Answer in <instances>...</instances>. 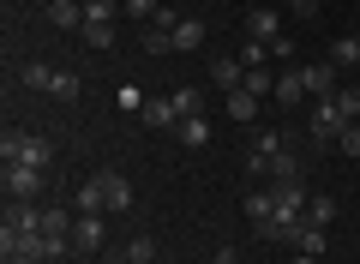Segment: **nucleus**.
Returning a JSON list of instances; mask_svg holds the SVG:
<instances>
[{"label": "nucleus", "mask_w": 360, "mask_h": 264, "mask_svg": "<svg viewBox=\"0 0 360 264\" xmlns=\"http://www.w3.org/2000/svg\"><path fill=\"white\" fill-rule=\"evenodd\" d=\"M0 163H30V168H49L54 163V144L42 132H6L0 139Z\"/></svg>", "instance_id": "obj_1"}, {"label": "nucleus", "mask_w": 360, "mask_h": 264, "mask_svg": "<svg viewBox=\"0 0 360 264\" xmlns=\"http://www.w3.org/2000/svg\"><path fill=\"white\" fill-rule=\"evenodd\" d=\"M0 258L6 264H42V234H18V228H0Z\"/></svg>", "instance_id": "obj_2"}, {"label": "nucleus", "mask_w": 360, "mask_h": 264, "mask_svg": "<svg viewBox=\"0 0 360 264\" xmlns=\"http://www.w3.org/2000/svg\"><path fill=\"white\" fill-rule=\"evenodd\" d=\"M42 187H49V168L6 163V199H42Z\"/></svg>", "instance_id": "obj_3"}, {"label": "nucleus", "mask_w": 360, "mask_h": 264, "mask_svg": "<svg viewBox=\"0 0 360 264\" xmlns=\"http://www.w3.org/2000/svg\"><path fill=\"white\" fill-rule=\"evenodd\" d=\"M342 108H336V96H324L319 102V108H312V120H307V132H312V139H319V144H336V139H342Z\"/></svg>", "instance_id": "obj_4"}, {"label": "nucleus", "mask_w": 360, "mask_h": 264, "mask_svg": "<svg viewBox=\"0 0 360 264\" xmlns=\"http://www.w3.org/2000/svg\"><path fill=\"white\" fill-rule=\"evenodd\" d=\"M300 84H307L312 102H324V96H336V90H342V78H336L330 61H312V66H300Z\"/></svg>", "instance_id": "obj_5"}, {"label": "nucleus", "mask_w": 360, "mask_h": 264, "mask_svg": "<svg viewBox=\"0 0 360 264\" xmlns=\"http://www.w3.org/2000/svg\"><path fill=\"white\" fill-rule=\"evenodd\" d=\"M103 240H108L103 210H78V222H72V246H78V252H103Z\"/></svg>", "instance_id": "obj_6"}, {"label": "nucleus", "mask_w": 360, "mask_h": 264, "mask_svg": "<svg viewBox=\"0 0 360 264\" xmlns=\"http://www.w3.org/2000/svg\"><path fill=\"white\" fill-rule=\"evenodd\" d=\"M144 126H156V132H174L180 126V108H174V96H144Z\"/></svg>", "instance_id": "obj_7"}, {"label": "nucleus", "mask_w": 360, "mask_h": 264, "mask_svg": "<svg viewBox=\"0 0 360 264\" xmlns=\"http://www.w3.org/2000/svg\"><path fill=\"white\" fill-rule=\"evenodd\" d=\"M103 210H132V180L127 175H115V168H103Z\"/></svg>", "instance_id": "obj_8"}, {"label": "nucleus", "mask_w": 360, "mask_h": 264, "mask_svg": "<svg viewBox=\"0 0 360 264\" xmlns=\"http://www.w3.org/2000/svg\"><path fill=\"white\" fill-rule=\"evenodd\" d=\"M210 84H217V90H240V84H246V61H240V54L210 61Z\"/></svg>", "instance_id": "obj_9"}, {"label": "nucleus", "mask_w": 360, "mask_h": 264, "mask_svg": "<svg viewBox=\"0 0 360 264\" xmlns=\"http://www.w3.org/2000/svg\"><path fill=\"white\" fill-rule=\"evenodd\" d=\"M246 37H258V42H283V18L270 13V6H252V13H246Z\"/></svg>", "instance_id": "obj_10"}, {"label": "nucleus", "mask_w": 360, "mask_h": 264, "mask_svg": "<svg viewBox=\"0 0 360 264\" xmlns=\"http://www.w3.org/2000/svg\"><path fill=\"white\" fill-rule=\"evenodd\" d=\"M174 144H186V151H205V144H210V120H205V114H186V120L174 126Z\"/></svg>", "instance_id": "obj_11"}, {"label": "nucleus", "mask_w": 360, "mask_h": 264, "mask_svg": "<svg viewBox=\"0 0 360 264\" xmlns=\"http://www.w3.org/2000/svg\"><path fill=\"white\" fill-rule=\"evenodd\" d=\"M330 66H336V73H360V37H354V30L330 42Z\"/></svg>", "instance_id": "obj_12"}, {"label": "nucleus", "mask_w": 360, "mask_h": 264, "mask_svg": "<svg viewBox=\"0 0 360 264\" xmlns=\"http://www.w3.org/2000/svg\"><path fill=\"white\" fill-rule=\"evenodd\" d=\"M168 37H174V54H193V49H205V25H198V18H186V13H180V25L168 30Z\"/></svg>", "instance_id": "obj_13"}, {"label": "nucleus", "mask_w": 360, "mask_h": 264, "mask_svg": "<svg viewBox=\"0 0 360 264\" xmlns=\"http://www.w3.org/2000/svg\"><path fill=\"white\" fill-rule=\"evenodd\" d=\"M18 78H25L30 90H49V96H54V84H60V66H49V61H25V73H18Z\"/></svg>", "instance_id": "obj_14"}, {"label": "nucleus", "mask_w": 360, "mask_h": 264, "mask_svg": "<svg viewBox=\"0 0 360 264\" xmlns=\"http://www.w3.org/2000/svg\"><path fill=\"white\" fill-rule=\"evenodd\" d=\"M49 18L60 30H84V6H78V0H49Z\"/></svg>", "instance_id": "obj_15"}, {"label": "nucleus", "mask_w": 360, "mask_h": 264, "mask_svg": "<svg viewBox=\"0 0 360 264\" xmlns=\"http://www.w3.org/2000/svg\"><path fill=\"white\" fill-rule=\"evenodd\" d=\"M330 222H336V199L312 192V199H307V228H330Z\"/></svg>", "instance_id": "obj_16"}, {"label": "nucleus", "mask_w": 360, "mask_h": 264, "mask_svg": "<svg viewBox=\"0 0 360 264\" xmlns=\"http://www.w3.org/2000/svg\"><path fill=\"white\" fill-rule=\"evenodd\" d=\"M300 96H307V84H300V66H288V73L276 78V102H283V108H295Z\"/></svg>", "instance_id": "obj_17"}, {"label": "nucleus", "mask_w": 360, "mask_h": 264, "mask_svg": "<svg viewBox=\"0 0 360 264\" xmlns=\"http://www.w3.org/2000/svg\"><path fill=\"white\" fill-rule=\"evenodd\" d=\"M246 222H252L258 234L270 228V187H264V192H246Z\"/></svg>", "instance_id": "obj_18"}, {"label": "nucleus", "mask_w": 360, "mask_h": 264, "mask_svg": "<svg viewBox=\"0 0 360 264\" xmlns=\"http://www.w3.org/2000/svg\"><path fill=\"white\" fill-rule=\"evenodd\" d=\"M229 120H258V96H252V90H229Z\"/></svg>", "instance_id": "obj_19"}, {"label": "nucleus", "mask_w": 360, "mask_h": 264, "mask_svg": "<svg viewBox=\"0 0 360 264\" xmlns=\"http://www.w3.org/2000/svg\"><path fill=\"white\" fill-rule=\"evenodd\" d=\"M115 258H127V264H150V258H156V240H150V234H132L127 246L115 252Z\"/></svg>", "instance_id": "obj_20"}, {"label": "nucleus", "mask_w": 360, "mask_h": 264, "mask_svg": "<svg viewBox=\"0 0 360 264\" xmlns=\"http://www.w3.org/2000/svg\"><path fill=\"white\" fill-rule=\"evenodd\" d=\"M72 210H103V175H90L84 187L72 192Z\"/></svg>", "instance_id": "obj_21"}, {"label": "nucleus", "mask_w": 360, "mask_h": 264, "mask_svg": "<svg viewBox=\"0 0 360 264\" xmlns=\"http://www.w3.org/2000/svg\"><path fill=\"white\" fill-rule=\"evenodd\" d=\"M240 90H252L258 102H264V96H276V78H270V66H246V84H240Z\"/></svg>", "instance_id": "obj_22"}, {"label": "nucleus", "mask_w": 360, "mask_h": 264, "mask_svg": "<svg viewBox=\"0 0 360 264\" xmlns=\"http://www.w3.org/2000/svg\"><path fill=\"white\" fill-rule=\"evenodd\" d=\"M78 37L90 42V49H115V25H103V18H84V30Z\"/></svg>", "instance_id": "obj_23"}, {"label": "nucleus", "mask_w": 360, "mask_h": 264, "mask_svg": "<svg viewBox=\"0 0 360 264\" xmlns=\"http://www.w3.org/2000/svg\"><path fill=\"white\" fill-rule=\"evenodd\" d=\"M300 252H307V258H324V246H330V234H324V228H300V240H295Z\"/></svg>", "instance_id": "obj_24"}, {"label": "nucleus", "mask_w": 360, "mask_h": 264, "mask_svg": "<svg viewBox=\"0 0 360 264\" xmlns=\"http://www.w3.org/2000/svg\"><path fill=\"white\" fill-rule=\"evenodd\" d=\"M270 180H300V163H295V151H276V156H270Z\"/></svg>", "instance_id": "obj_25"}, {"label": "nucleus", "mask_w": 360, "mask_h": 264, "mask_svg": "<svg viewBox=\"0 0 360 264\" xmlns=\"http://www.w3.org/2000/svg\"><path fill=\"white\" fill-rule=\"evenodd\" d=\"M240 61L246 66H270L276 54H270V42H258V37H246V49H240Z\"/></svg>", "instance_id": "obj_26"}, {"label": "nucleus", "mask_w": 360, "mask_h": 264, "mask_svg": "<svg viewBox=\"0 0 360 264\" xmlns=\"http://www.w3.org/2000/svg\"><path fill=\"white\" fill-rule=\"evenodd\" d=\"M336 108H342V120H360V84H342V90H336Z\"/></svg>", "instance_id": "obj_27"}, {"label": "nucleus", "mask_w": 360, "mask_h": 264, "mask_svg": "<svg viewBox=\"0 0 360 264\" xmlns=\"http://www.w3.org/2000/svg\"><path fill=\"white\" fill-rule=\"evenodd\" d=\"M144 54H174V37L168 30H144Z\"/></svg>", "instance_id": "obj_28"}, {"label": "nucleus", "mask_w": 360, "mask_h": 264, "mask_svg": "<svg viewBox=\"0 0 360 264\" xmlns=\"http://www.w3.org/2000/svg\"><path fill=\"white\" fill-rule=\"evenodd\" d=\"M336 151H342V156H360V120H348V126H342V139H336Z\"/></svg>", "instance_id": "obj_29"}, {"label": "nucleus", "mask_w": 360, "mask_h": 264, "mask_svg": "<svg viewBox=\"0 0 360 264\" xmlns=\"http://www.w3.org/2000/svg\"><path fill=\"white\" fill-rule=\"evenodd\" d=\"M174 108H180V120H186V114H198V90L180 84V90H174Z\"/></svg>", "instance_id": "obj_30"}, {"label": "nucleus", "mask_w": 360, "mask_h": 264, "mask_svg": "<svg viewBox=\"0 0 360 264\" xmlns=\"http://www.w3.org/2000/svg\"><path fill=\"white\" fill-rule=\"evenodd\" d=\"M78 84H84V78H78V73H66V66H60V84H54V96H60V102H72V96H78Z\"/></svg>", "instance_id": "obj_31"}, {"label": "nucleus", "mask_w": 360, "mask_h": 264, "mask_svg": "<svg viewBox=\"0 0 360 264\" xmlns=\"http://www.w3.org/2000/svg\"><path fill=\"white\" fill-rule=\"evenodd\" d=\"M84 18H103V25H115V0H84Z\"/></svg>", "instance_id": "obj_32"}, {"label": "nucleus", "mask_w": 360, "mask_h": 264, "mask_svg": "<svg viewBox=\"0 0 360 264\" xmlns=\"http://www.w3.org/2000/svg\"><path fill=\"white\" fill-rule=\"evenodd\" d=\"M127 13H132V18H144V25H150V18L162 13V0H127Z\"/></svg>", "instance_id": "obj_33"}, {"label": "nucleus", "mask_w": 360, "mask_h": 264, "mask_svg": "<svg viewBox=\"0 0 360 264\" xmlns=\"http://www.w3.org/2000/svg\"><path fill=\"white\" fill-rule=\"evenodd\" d=\"M174 25H180V13H174V6H162V13L150 18V30H174Z\"/></svg>", "instance_id": "obj_34"}, {"label": "nucleus", "mask_w": 360, "mask_h": 264, "mask_svg": "<svg viewBox=\"0 0 360 264\" xmlns=\"http://www.w3.org/2000/svg\"><path fill=\"white\" fill-rule=\"evenodd\" d=\"M288 6H295V18H312V13H319V0H288Z\"/></svg>", "instance_id": "obj_35"}, {"label": "nucleus", "mask_w": 360, "mask_h": 264, "mask_svg": "<svg viewBox=\"0 0 360 264\" xmlns=\"http://www.w3.org/2000/svg\"><path fill=\"white\" fill-rule=\"evenodd\" d=\"M217 264H240V252H234V246H217Z\"/></svg>", "instance_id": "obj_36"}, {"label": "nucleus", "mask_w": 360, "mask_h": 264, "mask_svg": "<svg viewBox=\"0 0 360 264\" xmlns=\"http://www.w3.org/2000/svg\"><path fill=\"white\" fill-rule=\"evenodd\" d=\"M288 264H319V258H307V252H295V258H288Z\"/></svg>", "instance_id": "obj_37"}, {"label": "nucleus", "mask_w": 360, "mask_h": 264, "mask_svg": "<svg viewBox=\"0 0 360 264\" xmlns=\"http://www.w3.org/2000/svg\"><path fill=\"white\" fill-rule=\"evenodd\" d=\"M108 264H127V258H108Z\"/></svg>", "instance_id": "obj_38"}, {"label": "nucleus", "mask_w": 360, "mask_h": 264, "mask_svg": "<svg viewBox=\"0 0 360 264\" xmlns=\"http://www.w3.org/2000/svg\"><path fill=\"white\" fill-rule=\"evenodd\" d=\"M252 6H264V0H252Z\"/></svg>", "instance_id": "obj_39"}, {"label": "nucleus", "mask_w": 360, "mask_h": 264, "mask_svg": "<svg viewBox=\"0 0 360 264\" xmlns=\"http://www.w3.org/2000/svg\"><path fill=\"white\" fill-rule=\"evenodd\" d=\"M354 37H360V25H354Z\"/></svg>", "instance_id": "obj_40"}, {"label": "nucleus", "mask_w": 360, "mask_h": 264, "mask_svg": "<svg viewBox=\"0 0 360 264\" xmlns=\"http://www.w3.org/2000/svg\"><path fill=\"white\" fill-rule=\"evenodd\" d=\"M210 264H217V258H210Z\"/></svg>", "instance_id": "obj_41"}]
</instances>
